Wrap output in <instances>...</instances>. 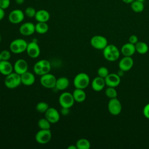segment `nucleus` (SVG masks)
I'll return each mask as SVG.
<instances>
[{"instance_id": "nucleus-38", "label": "nucleus", "mask_w": 149, "mask_h": 149, "mask_svg": "<svg viewBox=\"0 0 149 149\" xmlns=\"http://www.w3.org/2000/svg\"><path fill=\"white\" fill-rule=\"evenodd\" d=\"M69 108H62L61 109V112L63 115H66L69 113Z\"/></svg>"}, {"instance_id": "nucleus-13", "label": "nucleus", "mask_w": 149, "mask_h": 149, "mask_svg": "<svg viewBox=\"0 0 149 149\" xmlns=\"http://www.w3.org/2000/svg\"><path fill=\"white\" fill-rule=\"evenodd\" d=\"M19 31V33L24 36H31L36 31L35 24L32 22H25L21 24Z\"/></svg>"}, {"instance_id": "nucleus-2", "label": "nucleus", "mask_w": 149, "mask_h": 149, "mask_svg": "<svg viewBox=\"0 0 149 149\" xmlns=\"http://www.w3.org/2000/svg\"><path fill=\"white\" fill-rule=\"evenodd\" d=\"M51 66L49 61L47 59H41L37 62L33 66L34 73L38 76H42L49 73Z\"/></svg>"}, {"instance_id": "nucleus-21", "label": "nucleus", "mask_w": 149, "mask_h": 149, "mask_svg": "<svg viewBox=\"0 0 149 149\" xmlns=\"http://www.w3.org/2000/svg\"><path fill=\"white\" fill-rule=\"evenodd\" d=\"M34 18L37 22H47L50 19V14L45 9H40L37 10Z\"/></svg>"}, {"instance_id": "nucleus-23", "label": "nucleus", "mask_w": 149, "mask_h": 149, "mask_svg": "<svg viewBox=\"0 0 149 149\" xmlns=\"http://www.w3.org/2000/svg\"><path fill=\"white\" fill-rule=\"evenodd\" d=\"M70 84L69 80L66 77H60L56 79L55 88L60 91H63L66 89Z\"/></svg>"}, {"instance_id": "nucleus-29", "label": "nucleus", "mask_w": 149, "mask_h": 149, "mask_svg": "<svg viewBox=\"0 0 149 149\" xmlns=\"http://www.w3.org/2000/svg\"><path fill=\"white\" fill-rule=\"evenodd\" d=\"M51 124L45 118L40 119L37 122V125L40 129H50Z\"/></svg>"}, {"instance_id": "nucleus-27", "label": "nucleus", "mask_w": 149, "mask_h": 149, "mask_svg": "<svg viewBox=\"0 0 149 149\" xmlns=\"http://www.w3.org/2000/svg\"><path fill=\"white\" fill-rule=\"evenodd\" d=\"M135 48L136 52L140 54H145L148 51V45L143 41H138L135 44Z\"/></svg>"}, {"instance_id": "nucleus-7", "label": "nucleus", "mask_w": 149, "mask_h": 149, "mask_svg": "<svg viewBox=\"0 0 149 149\" xmlns=\"http://www.w3.org/2000/svg\"><path fill=\"white\" fill-rule=\"evenodd\" d=\"M52 133L50 129H40L35 135L36 141L41 144H45L50 141Z\"/></svg>"}, {"instance_id": "nucleus-43", "label": "nucleus", "mask_w": 149, "mask_h": 149, "mask_svg": "<svg viewBox=\"0 0 149 149\" xmlns=\"http://www.w3.org/2000/svg\"><path fill=\"white\" fill-rule=\"evenodd\" d=\"M1 40H2V38H1V35L0 34V42H1Z\"/></svg>"}, {"instance_id": "nucleus-46", "label": "nucleus", "mask_w": 149, "mask_h": 149, "mask_svg": "<svg viewBox=\"0 0 149 149\" xmlns=\"http://www.w3.org/2000/svg\"><path fill=\"white\" fill-rule=\"evenodd\" d=\"M148 84H149V82H148Z\"/></svg>"}, {"instance_id": "nucleus-11", "label": "nucleus", "mask_w": 149, "mask_h": 149, "mask_svg": "<svg viewBox=\"0 0 149 149\" xmlns=\"http://www.w3.org/2000/svg\"><path fill=\"white\" fill-rule=\"evenodd\" d=\"M108 109L112 115H118L122 111V104L117 98L110 99L108 104Z\"/></svg>"}, {"instance_id": "nucleus-42", "label": "nucleus", "mask_w": 149, "mask_h": 149, "mask_svg": "<svg viewBox=\"0 0 149 149\" xmlns=\"http://www.w3.org/2000/svg\"><path fill=\"white\" fill-rule=\"evenodd\" d=\"M122 1H123L124 3H127V4H130L134 0H121Z\"/></svg>"}, {"instance_id": "nucleus-36", "label": "nucleus", "mask_w": 149, "mask_h": 149, "mask_svg": "<svg viewBox=\"0 0 149 149\" xmlns=\"http://www.w3.org/2000/svg\"><path fill=\"white\" fill-rule=\"evenodd\" d=\"M143 113L144 116L149 119V103L146 105L143 108Z\"/></svg>"}, {"instance_id": "nucleus-6", "label": "nucleus", "mask_w": 149, "mask_h": 149, "mask_svg": "<svg viewBox=\"0 0 149 149\" xmlns=\"http://www.w3.org/2000/svg\"><path fill=\"white\" fill-rule=\"evenodd\" d=\"M59 103L62 108H70L75 102L72 93L70 92H63L59 97Z\"/></svg>"}, {"instance_id": "nucleus-3", "label": "nucleus", "mask_w": 149, "mask_h": 149, "mask_svg": "<svg viewBox=\"0 0 149 149\" xmlns=\"http://www.w3.org/2000/svg\"><path fill=\"white\" fill-rule=\"evenodd\" d=\"M28 43L23 38H16L13 40L9 45L10 51L15 54H19L26 51Z\"/></svg>"}, {"instance_id": "nucleus-1", "label": "nucleus", "mask_w": 149, "mask_h": 149, "mask_svg": "<svg viewBox=\"0 0 149 149\" xmlns=\"http://www.w3.org/2000/svg\"><path fill=\"white\" fill-rule=\"evenodd\" d=\"M103 56L104 58L109 61L114 62L119 58L120 51L118 48L113 44H108L103 49Z\"/></svg>"}, {"instance_id": "nucleus-31", "label": "nucleus", "mask_w": 149, "mask_h": 149, "mask_svg": "<svg viewBox=\"0 0 149 149\" xmlns=\"http://www.w3.org/2000/svg\"><path fill=\"white\" fill-rule=\"evenodd\" d=\"M105 95L107 97L111 99V98H116L118 95V93L115 87H108V88L105 90Z\"/></svg>"}, {"instance_id": "nucleus-40", "label": "nucleus", "mask_w": 149, "mask_h": 149, "mask_svg": "<svg viewBox=\"0 0 149 149\" xmlns=\"http://www.w3.org/2000/svg\"><path fill=\"white\" fill-rule=\"evenodd\" d=\"M67 148L68 149H77V147H76V144L75 145H70Z\"/></svg>"}, {"instance_id": "nucleus-10", "label": "nucleus", "mask_w": 149, "mask_h": 149, "mask_svg": "<svg viewBox=\"0 0 149 149\" xmlns=\"http://www.w3.org/2000/svg\"><path fill=\"white\" fill-rule=\"evenodd\" d=\"M24 13L22 10L16 9L12 10L8 15V20L12 24H19L24 19Z\"/></svg>"}, {"instance_id": "nucleus-17", "label": "nucleus", "mask_w": 149, "mask_h": 149, "mask_svg": "<svg viewBox=\"0 0 149 149\" xmlns=\"http://www.w3.org/2000/svg\"><path fill=\"white\" fill-rule=\"evenodd\" d=\"M133 59L131 56H124L119 62V69L127 72L130 70L133 66Z\"/></svg>"}, {"instance_id": "nucleus-14", "label": "nucleus", "mask_w": 149, "mask_h": 149, "mask_svg": "<svg viewBox=\"0 0 149 149\" xmlns=\"http://www.w3.org/2000/svg\"><path fill=\"white\" fill-rule=\"evenodd\" d=\"M45 118L51 123H56L60 119V114L58 110L54 107H49L45 112Z\"/></svg>"}, {"instance_id": "nucleus-26", "label": "nucleus", "mask_w": 149, "mask_h": 149, "mask_svg": "<svg viewBox=\"0 0 149 149\" xmlns=\"http://www.w3.org/2000/svg\"><path fill=\"white\" fill-rule=\"evenodd\" d=\"M36 32L40 34L46 33L49 30V26L47 22H37L35 24Z\"/></svg>"}, {"instance_id": "nucleus-32", "label": "nucleus", "mask_w": 149, "mask_h": 149, "mask_svg": "<svg viewBox=\"0 0 149 149\" xmlns=\"http://www.w3.org/2000/svg\"><path fill=\"white\" fill-rule=\"evenodd\" d=\"M36 12H37V10L33 7L28 6L25 9L24 13L25 16H26L27 17H28L29 18H32V17H34Z\"/></svg>"}, {"instance_id": "nucleus-35", "label": "nucleus", "mask_w": 149, "mask_h": 149, "mask_svg": "<svg viewBox=\"0 0 149 149\" xmlns=\"http://www.w3.org/2000/svg\"><path fill=\"white\" fill-rule=\"evenodd\" d=\"M10 4V0H0V8L6 9L9 8Z\"/></svg>"}, {"instance_id": "nucleus-24", "label": "nucleus", "mask_w": 149, "mask_h": 149, "mask_svg": "<svg viewBox=\"0 0 149 149\" xmlns=\"http://www.w3.org/2000/svg\"><path fill=\"white\" fill-rule=\"evenodd\" d=\"M72 95L74 101L77 102H82L84 101L86 98V94L84 89L75 88L72 93Z\"/></svg>"}, {"instance_id": "nucleus-33", "label": "nucleus", "mask_w": 149, "mask_h": 149, "mask_svg": "<svg viewBox=\"0 0 149 149\" xmlns=\"http://www.w3.org/2000/svg\"><path fill=\"white\" fill-rule=\"evenodd\" d=\"M97 74L98 76L105 79L109 74V71L108 69L104 66H101L98 68L97 70Z\"/></svg>"}, {"instance_id": "nucleus-5", "label": "nucleus", "mask_w": 149, "mask_h": 149, "mask_svg": "<svg viewBox=\"0 0 149 149\" xmlns=\"http://www.w3.org/2000/svg\"><path fill=\"white\" fill-rule=\"evenodd\" d=\"M89 76L84 72L77 74L73 79V84L75 88L84 89L90 84Z\"/></svg>"}, {"instance_id": "nucleus-9", "label": "nucleus", "mask_w": 149, "mask_h": 149, "mask_svg": "<svg viewBox=\"0 0 149 149\" xmlns=\"http://www.w3.org/2000/svg\"><path fill=\"white\" fill-rule=\"evenodd\" d=\"M40 83L45 88H53L55 87L56 78L55 76L49 73L41 76Z\"/></svg>"}, {"instance_id": "nucleus-44", "label": "nucleus", "mask_w": 149, "mask_h": 149, "mask_svg": "<svg viewBox=\"0 0 149 149\" xmlns=\"http://www.w3.org/2000/svg\"><path fill=\"white\" fill-rule=\"evenodd\" d=\"M139 1H142V2H144V1H145L146 0H139Z\"/></svg>"}, {"instance_id": "nucleus-37", "label": "nucleus", "mask_w": 149, "mask_h": 149, "mask_svg": "<svg viewBox=\"0 0 149 149\" xmlns=\"http://www.w3.org/2000/svg\"><path fill=\"white\" fill-rule=\"evenodd\" d=\"M138 41V37L136 35H132L129 38V42L134 45H135Z\"/></svg>"}, {"instance_id": "nucleus-12", "label": "nucleus", "mask_w": 149, "mask_h": 149, "mask_svg": "<svg viewBox=\"0 0 149 149\" xmlns=\"http://www.w3.org/2000/svg\"><path fill=\"white\" fill-rule=\"evenodd\" d=\"M26 51L29 57L37 58L40 54V48L36 42L32 41L28 43Z\"/></svg>"}, {"instance_id": "nucleus-16", "label": "nucleus", "mask_w": 149, "mask_h": 149, "mask_svg": "<svg viewBox=\"0 0 149 149\" xmlns=\"http://www.w3.org/2000/svg\"><path fill=\"white\" fill-rule=\"evenodd\" d=\"M105 81L108 87H116L120 83V77L116 73H109L105 78Z\"/></svg>"}, {"instance_id": "nucleus-28", "label": "nucleus", "mask_w": 149, "mask_h": 149, "mask_svg": "<svg viewBox=\"0 0 149 149\" xmlns=\"http://www.w3.org/2000/svg\"><path fill=\"white\" fill-rule=\"evenodd\" d=\"M76 146L77 149H89L91 147V144L88 140L81 138L76 141Z\"/></svg>"}, {"instance_id": "nucleus-22", "label": "nucleus", "mask_w": 149, "mask_h": 149, "mask_svg": "<svg viewBox=\"0 0 149 149\" xmlns=\"http://www.w3.org/2000/svg\"><path fill=\"white\" fill-rule=\"evenodd\" d=\"M136 52L135 45L127 42L121 48V53L124 56H132Z\"/></svg>"}, {"instance_id": "nucleus-30", "label": "nucleus", "mask_w": 149, "mask_h": 149, "mask_svg": "<svg viewBox=\"0 0 149 149\" xmlns=\"http://www.w3.org/2000/svg\"><path fill=\"white\" fill-rule=\"evenodd\" d=\"M49 108L48 104L44 101L39 102L36 107V109L37 111L41 113H45V112L48 110Z\"/></svg>"}, {"instance_id": "nucleus-19", "label": "nucleus", "mask_w": 149, "mask_h": 149, "mask_svg": "<svg viewBox=\"0 0 149 149\" xmlns=\"http://www.w3.org/2000/svg\"><path fill=\"white\" fill-rule=\"evenodd\" d=\"M22 84L26 86H30L33 85L35 82V76L34 74L30 72H26L20 75Z\"/></svg>"}, {"instance_id": "nucleus-8", "label": "nucleus", "mask_w": 149, "mask_h": 149, "mask_svg": "<svg viewBox=\"0 0 149 149\" xmlns=\"http://www.w3.org/2000/svg\"><path fill=\"white\" fill-rule=\"evenodd\" d=\"M90 44L95 49L103 50L108 45V40L102 36L96 35L91 37Z\"/></svg>"}, {"instance_id": "nucleus-25", "label": "nucleus", "mask_w": 149, "mask_h": 149, "mask_svg": "<svg viewBox=\"0 0 149 149\" xmlns=\"http://www.w3.org/2000/svg\"><path fill=\"white\" fill-rule=\"evenodd\" d=\"M130 5L132 10L136 13H141L144 9L143 2L139 0H134Z\"/></svg>"}, {"instance_id": "nucleus-18", "label": "nucleus", "mask_w": 149, "mask_h": 149, "mask_svg": "<svg viewBox=\"0 0 149 149\" xmlns=\"http://www.w3.org/2000/svg\"><path fill=\"white\" fill-rule=\"evenodd\" d=\"M13 65L9 61L1 60L0 61V73L7 76L13 72Z\"/></svg>"}, {"instance_id": "nucleus-39", "label": "nucleus", "mask_w": 149, "mask_h": 149, "mask_svg": "<svg viewBox=\"0 0 149 149\" xmlns=\"http://www.w3.org/2000/svg\"><path fill=\"white\" fill-rule=\"evenodd\" d=\"M5 15V10L2 9L1 8H0V21L2 20Z\"/></svg>"}, {"instance_id": "nucleus-4", "label": "nucleus", "mask_w": 149, "mask_h": 149, "mask_svg": "<svg viewBox=\"0 0 149 149\" xmlns=\"http://www.w3.org/2000/svg\"><path fill=\"white\" fill-rule=\"evenodd\" d=\"M4 84L6 87L9 89H14L21 84V77L20 75L16 72H12L6 76Z\"/></svg>"}, {"instance_id": "nucleus-15", "label": "nucleus", "mask_w": 149, "mask_h": 149, "mask_svg": "<svg viewBox=\"0 0 149 149\" xmlns=\"http://www.w3.org/2000/svg\"><path fill=\"white\" fill-rule=\"evenodd\" d=\"M28 70V63L24 59H19L13 65V71L21 75Z\"/></svg>"}, {"instance_id": "nucleus-45", "label": "nucleus", "mask_w": 149, "mask_h": 149, "mask_svg": "<svg viewBox=\"0 0 149 149\" xmlns=\"http://www.w3.org/2000/svg\"><path fill=\"white\" fill-rule=\"evenodd\" d=\"M1 61V53H0V61Z\"/></svg>"}, {"instance_id": "nucleus-34", "label": "nucleus", "mask_w": 149, "mask_h": 149, "mask_svg": "<svg viewBox=\"0 0 149 149\" xmlns=\"http://www.w3.org/2000/svg\"><path fill=\"white\" fill-rule=\"evenodd\" d=\"M11 51L7 50V49H4L0 52L1 53V60L3 61H9V59L11 57Z\"/></svg>"}, {"instance_id": "nucleus-20", "label": "nucleus", "mask_w": 149, "mask_h": 149, "mask_svg": "<svg viewBox=\"0 0 149 149\" xmlns=\"http://www.w3.org/2000/svg\"><path fill=\"white\" fill-rule=\"evenodd\" d=\"M105 79L100 76L95 77L91 82V87L95 91H101L105 86Z\"/></svg>"}, {"instance_id": "nucleus-41", "label": "nucleus", "mask_w": 149, "mask_h": 149, "mask_svg": "<svg viewBox=\"0 0 149 149\" xmlns=\"http://www.w3.org/2000/svg\"><path fill=\"white\" fill-rule=\"evenodd\" d=\"M15 2L17 4L21 5V4H23L24 3V0H15Z\"/></svg>"}]
</instances>
